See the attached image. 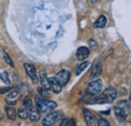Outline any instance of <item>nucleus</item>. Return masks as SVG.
I'll return each mask as SVG.
<instances>
[{"label": "nucleus", "instance_id": "1", "mask_svg": "<svg viewBox=\"0 0 131 126\" xmlns=\"http://www.w3.org/2000/svg\"><path fill=\"white\" fill-rule=\"evenodd\" d=\"M35 106H36V109L40 113H49L53 109H56L57 103L53 101L47 100L38 95L35 97Z\"/></svg>", "mask_w": 131, "mask_h": 126}, {"label": "nucleus", "instance_id": "2", "mask_svg": "<svg viewBox=\"0 0 131 126\" xmlns=\"http://www.w3.org/2000/svg\"><path fill=\"white\" fill-rule=\"evenodd\" d=\"M102 88H103V82L101 80L98 79L92 81L87 87V93L91 96L98 95L102 91Z\"/></svg>", "mask_w": 131, "mask_h": 126}, {"label": "nucleus", "instance_id": "3", "mask_svg": "<svg viewBox=\"0 0 131 126\" xmlns=\"http://www.w3.org/2000/svg\"><path fill=\"white\" fill-rule=\"evenodd\" d=\"M24 69H25V72L27 74V76L31 79L34 84H36L39 79H38V76L36 74V70H35V67L31 65V64H28V63H25L24 64Z\"/></svg>", "mask_w": 131, "mask_h": 126}, {"label": "nucleus", "instance_id": "4", "mask_svg": "<svg viewBox=\"0 0 131 126\" xmlns=\"http://www.w3.org/2000/svg\"><path fill=\"white\" fill-rule=\"evenodd\" d=\"M70 77H71V74H70L69 71H67V70H62V71H60V72L57 74V76H56L54 78L58 80V82H59L62 86H65V85L68 84V82H69V80H70Z\"/></svg>", "mask_w": 131, "mask_h": 126}, {"label": "nucleus", "instance_id": "5", "mask_svg": "<svg viewBox=\"0 0 131 126\" xmlns=\"http://www.w3.org/2000/svg\"><path fill=\"white\" fill-rule=\"evenodd\" d=\"M57 118H58V112H49V114L43 118L42 120V125L43 126H52L56 121H57Z\"/></svg>", "mask_w": 131, "mask_h": 126}, {"label": "nucleus", "instance_id": "6", "mask_svg": "<svg viewBox=\"0 0 131 126\" xmlns=\"http://www.w3.org/2000/svg\"><path fill=\"white\" fill-rule=\"evenodd\" d=\"M113 111H114L115 117H116V119L118 120L119 123H123V122L126 120V118H127V113H126L125 110H123V109H121V108L115 106Z\"/></svg>", "mask_w": 131, "mask_h": 126}, {"label": "nucleus", "instance_id": "7", "mask_svg": "<svg viewBox=\"0 0 131 126\" xmlns=\"http://www.w3.org/2000/svg\"><path fill=\"white\" fill-rule=\"evenodd\" d=\"M89 55H90V49L86 47H80L76 52V57L80 61H85L89 57Z\"/></svg>", "mask_w": 131, "mask_h": 126}, {"label": "nucleus", "instance_id": "8", "mask_svg": "<svg viewBox=\"0 0 131 126\" xmlns=\"http://www.w3.org/2000/svg\"><path fill=\"white\" fill-rule=\"evenodd\" d=\"M27 114H28L29 119H30L31 121H33V122L38 121L39 118H40V112L37 110L35 107H33V106L27 108Z\"/></svg>", "mask_w": 131, "mask_h": 126}, {"label": "nucleus", "instance_id": "9", "mask_svg": "<svg viewBox=\"0 0 131 126\" xmlns=\"http://www.w3.org/2000/svg\"><path fill=\"white\" fill-rule=\"evenodd\" d=\"M83 113H84V117H85V121H86L87 126H95L96 120H95L94 116L92 115V113L86 108L83 109Z\"/></svg>", "mask_w": 131, "mask_h": 126}, {"label": "nucleus", "instance_id": "10", "mask_svg": "<svg viewBox=\"0 0 131 126\" xmlns=\"http://www.w3.org/2000/svg\"><path fill=\"white\" fill-rule=\"evenodd\" d=\"M49 82L50 89L52 90L53 93H56V94L61 93V91H62V85L58 82V80L56 79L54 77H51V78L49 79Z\"/></svg>", "mask_w": 131, "mask_h": 126}, {"label": "nucleus", "instance_id": "11", "mask_svg": "<svg viewBox=\"0 0 131 126\" xmlns=\"http://www.w3.org/2000/svg\"><path fill=\"white\" fill-rule=\"evenodd\" d=\"M39 81H40V84H41V87L45 88L46 90H50V86H49V79L47 77V74L45 71H40L39 72Z\"/></svg>", "mask_w": 131, "mask_h": 126}, {"label": "nucleus", "instance_id": "12", "mask_svg": "<svg viewBox=\"0 0 131 126\" xmlns=\"http://www.w3.org/2000/svg\"><path fill=\"white\" fill-rule=\"evenodd\" d=\"M102 72V68H101V64L98 63L95 61L94 65L92 66V69H91V72H90V78H96L98 77L99 75L101 74Z\"/></svg>", "mask_w": 131, "mask_h": 126}, {"label": "nucleus", "instance_id": "13", "mask_svg": "<svg viewBox=\"0 0 131 126\" xmlns=\"http://www.w3.org/2000/svg\"><path fill=\"white\" fill-rule=\"evenodd\" d=\"M88 103H91V104H106V103H110V101L108 100V98L105 95L102 94L91 99V100H89Z\"/></svg>", "mask_w": 131, "mask_h": 126}, {"label": "nucleus", "instance_id": "14", "mask_svg": "<svg viewBox=\"0 0 131 126\" xmlns=\"http://www.w3.org/2000/svg\"><path fill=\"white\" fill-rule=\"evenodd\" d=\"M103 95H105V96L108 98V100L110 101V103H111V102H113L115 99H116V97H117V92H116V90H115L113 87H109V88H107V89L103 92Z\"/></svg>", "mask_w": 131, "mask_h": 126}, {"label": "nucleus", "instance_id": "15", "mask_svg": "<svg viewBox=\"0 0 131 126\" xmlns=\"http://www.w3.org/2000/svg\"><path fill=\"white\" fill-rule=\"evenodd\" d=\"M107 23V18L105 15H100L99 18L95 21L94 23V27L95 28H103Z\"/></svg>", "mask_w": 131, "mask_h": 126}, {"label": "nucleus", "instance_id": "16", "mask_svg": "<svg viewBox=\"0 0 131 126\" xmlns=\"http://www.w3.org/2000/svg\"><path fill=\"white\" fill-rule=\"evenodd\" d=\"M90 65V63L88 62V61H86V62H83L82 64H80L77 68H76V76H79V75H81L83 72L88 68V66Z\"/></svg>", "mask_w": 131, "mask_h": 126}, {"label": "nucleus", "instance_id": "17", "mask_svg": "<svg viewBox=\"0 0 131 126\" xmlns=\"http://www.w3.org/2000/svg\"><path fill=\"white\" fill-rule=\"evenodd\" d=\"M117 107H119V108H121V109L127 112V111L130 110V103L127 100H122V101H119L117 103Z\"/></svg>", "mask_w": 131, "mask_h": 126}, {"label": "nucleus", "instance_id": "18", "mask_svg": "<svg viewBox=\"0 0 131 126\" xmlns=\"http://www.w3.org/2000/svg\"><path fill=\"white\" fill-rule=\"evenodd\" d=\"M5 111H6V115H7L8 119L14 120V119L16 118V111L14 110L12 107H6V108H5Z\"/></svg>", "mask_w": 131, "mask_h": 126}, {"label": "nucleus", "instance_id": "19", "mask_svg": "<svg viewBox=\"0 0 131 126\" xmlns=\"http://www.w3.org/2000/svg\"><path fill=\"white\" fill-rule=\"evenodd\" d=\"M18 116L19 118L21 119H26L28 117V114H27V109L25 107H20L18 109Z\"/></svg>", "mask_w": 131, "mask_h": 126}, {"label": "nucleus", "instance_id": "20", "mask_svg": "<svg viewBox=\"0 0 131 126\" xmlns=\"http://www.w3.org/2000/svg\"><path fill=\"white\" fill-rule=\"evenodd\" d=\"M2 55H3V59H4V61L8 64L10 67H12V68H13V67H14V63H13L12 59H11V58H10V57L5 52V51H2Z\"/></svg>", "mask_w": 131, "mask_h": 126}, {"label": "nucleus", "instance_id": "21", "mask_svg": "<svg viewBox=\"0 0 131 126\" xmlns=\"http://www.w3.org/2000/svg\"><path fill=\"white\" fill-rule=\"evenodd\" d=\"M0 79H1V81H2L3 83H5V84H7V85L10 83L9 77H8V73H7V72H2V73H0Z\"/></svg>", "mask_w": 131, "mask_h": 126}, {"label": "nucleus", "instance_id": "22", "mask_svg": "<svg viewBox=\"0 0 131 126\" xmlns=\"http://www.w3.org/2000/svg\"><path fill=\"white\" fill-rule=\"evenodd\" d=\"M23 105H24V107L27 109V108H29V107H31L32 106V101H31V98L30 97H25L24 98V100H23Z\"/></svg>", "mask_w": 131, "mask_h": 126}, {"label": "nucleus", "instance_id": "23", "mask_svg": "<svg viewBox=\"0 0 131 126\" xmlns=\"http://www.w3.org/2000/svg\"><path fill=\"white\" fill-rule=\"evenodd\" d=\"M38 93H39V96H41L42 98L45 97V98H48L49 97V93L48 90H46L45 88H42V87H39L38 88Z\"/></svg>", "mask_w": 131, "mask_h": 126}, {"label": "nucleus", "instance_id": "24", "mask_svg": "<svg viewBox=\"0 0 131 126\" xmlns=\"http://www.w3.org/2000/svg\"><path fill=\"white\" fill-rule=\"evenodd\" d=\"M18 94H19V91H18L17 89H12V91L8 95V99H10V100L15 99L17 96H18Z\"/></svg>", "mask_w": 131, "mask_h": 126}, {"label": "nucleus", "instance_id": "25", "mask_svg": "<svg viewBox=\"0 0 131 126\" xmlns=\"http://www.w3.org/2000/svg\"><path fill=\"white\" fill-rule=\"evenodd\" d=\"M98 126H111V125H110V123H109L106 119H104V118H99Z\"/></svg>", "mask_w": 131, "mask_h": 126}, {"label": "nucleus", "instance_id": "26", "mask_svg": "<svg viewBox=\"0 0 131 126\" xmlns=\"http://www.w3.org/2000/svg\"><path fill=\"white\" fill-rule=\"evenodd\" d=\"M89 45H90V47H92V48H94V49L98 48V45H97V43L94 39H89Z\"/></svg>", "mask_w": 131, "mask_h": 126}, {"label": "nucleus", "instance_id": "27", "mask_svg": "<svg viewBox=\"0 0 131 126\" xmlns=\"http://www.w3.org/2000/svg\"><path fill=\"white\" fill-rule=\"evenodd\" d=\"M11 91V88L9 87H4V88H0V94H5L7 92Z\"/></svg>", "mask_w": 131, "mask_h": 126}, {"label": "nucleus", "instance_id": "28", "mask_svg": "<svg viewBox=\"0 0 131 126\" xmlns=\"http://www.w3.org/2000/svg\"><path fill=\"white\" fill-rule=\"evenodd\" d=\"M60 126H69V120L63 119L62 122H61V124H60Z\"/></svg>", "mask_w": 131, "mask_h": 126}, {"label": "nucleus", "instance_id": "29", "mask_svg": "<svg viewBox=\"0 0 131 126\" xmlns=\"http://www.w3.org/2000/svg\"><path fill=\"white\" fill-rule=\"evenodd\" d=\"M69 126H77V123H76V120L73 118L71 120H69Z\"/></svg>", "mask_w": 131, "mask_h": 126}, {"label": "nucleus", "instance_id": "30", "mask_svg": "<svg viewBox=\"0 0 131 126\" xmlns=\"http://www.w3.org/2000/svg\"><path fill=\"white\" fill-rule=\"evenodd\" d=\"M0 120H1V115H0Z\"/></svg>", "mask_w": 131, "mask_h": 126}]
</instances>
